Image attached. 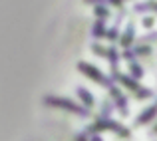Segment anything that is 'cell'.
<instances>
[{
  "label": "cell",
  "instance_id": "6da1fadb",
  "mask_svg": "<svg viewBox=\"0 0 157 141\" xmlns=\"http://www.w3.org/2000/svg\"><path fill=\"white\" fill-rule=\"evenodd\" d=\"M42 101H44V105H48V107H56V109L70 111V113H76V115H80V117H88V115H90L88 107L80 105V103L72 101V99H68V97H60V95H46Z\"/></svg>",
  "mask_w": 157,
  "mask_h": 141
},
{
  "label": "cell",
  "instance_id": "7a4b0ae2",
  "mask_svg": "<svg viewBox=\"0 0 157 141\" xmlns=\"http://www.w3.org/2000/svg\"><path fill=\"white\" fill-rule=\"evenodd\" d=\"M90 133H100V131H113L115 135H119L121 139H129L131 137V131L127 129V127L119 125L117 121H113V119L109 117H100L96 123H92V125L88 127Z\"/></svg>",
  "mask_w": 157,
  "mask_h": 141
},
{
  "label": "cell",
  "instance_id": "3957f363",
  "mask_svg": "<svg viewBox=\"0 0 157 141\" xmlns=\"http://www.w3.org/2000/svg\"><path fill=\"white\" fill-rule=\"evenodd\" d=\"M113 78L123 86V88L129 90V92L133 93L137 99H149L151 95H153V92H151L149 88H143V86H141V84H137V82H135V78H131V76H123V74L113 72Z\"/></svg>",
  "mask_w": 157,
  "mask_h": 141
},
{
  "label": "cell",
  "instance_id": "277c9868",
  "mask_svg": "<svg viewBox=\"0 0 157 141\" xmlns=\"http://www.w3.org/2000/svg\"><path fill=\"white\" fill-rule=\"evenodd\" d=\"M78 70H80V74H84L88 80L96 82V84H100V86H111V80H109V78H107L105 74H101L96 66L88 64V62H80V64H78Z\"/></svg>",
  "mask_w": 157,
  "mask_h": 141
},
{
  "label": "cell",
  "instance_id": "5b68a950",
  "mask_svg": "<svg viewBox=\"0 0 157 141\" xmlns=\"http://www.w3.org/2000/svg\"><path fill=\"white\" fill-rule=\"evenodd\" d=\"M109 95H111V99H113L115 107L119 109V113H123V115L129 113V109H127V99H125V95L119 92V88H115V86H109Z\"/></svg>",
  "mask_w": 157,
  "mask_h": 141
},
{
  "label": "cell",
  "instance_id": "8992f818",
  "mask_svg": "<svg viewBox=\"0 0 157 141\" xmlns=\"http://www.w3.org/2000/svg\"><path fill=\"white\" fill-rule=\"evenodd\" d=\"M155 115H157V101L153 103V105H149L145 111H141V113L135 117L133 125H135V127H139V125H147L149 121H153V119H155Z\"/></svg>",
  "mask_w": 157,
  "mask_h": 141
},
{
  "label": "cell",
  "instance_id": "52a82bcc",
  "mask_svg": "<svg viewBox=\"0 0 157 141\" xmlns=\"http://www.w3.org/2000/svg\"><path fill=\"white\" fill-rule=\"evenodd\" d=\"M76 93H78V97L82 99V105L84 107H88V109H92L94 105H96V99H94V95L88 92L86 88H82V86H78L76 88Z\"/></svg>",
  "mask_w": 157,
  "mask_h": 141
},
{
  "label": "cell",
  "instance_id": "ba28073f",
  "mask_svg": "<svg viewBox=\"0 0 157 141\" xmlns=\"http://www.w3.org/2000/svg\"><path fill=\"white\" fill-rule=\"evenodd\" d=\"M133 10H135V12H155V10H157V0H147V2L135 4Z\"/></svg>",
  "mask_w": 157,
  "mask_h": 141
},
{
  "label": "cell",
  "instance_id": "9c48e42d",
  "mask_svg": "<svg viewBox=\"0 0 157 141\" xmlns=\"http://www.w3.org/2000/svg\"><path fill=\"white\" fill-rule=\"evenodd\" d=\"M133 34H135V28H133V24H129V26H127V30H125V34H123L121 40H119L123 48H129L131 46V42H133Z\"/></svg>",
  "mask_w": 157,
  "mask_h": 141
},
{
  "label": "cell",
  "instance_id": "30bf717a",
  "mask_svg": "<svg viewBox=\"0 0 157 141\" xmlns=\"http://www.w3.org/2000/svg\"><path fill=\"white\" fill-rule=\"evenodd\" d=\"M92 36L94 38H104L105 36V26H104V20H98L92 28Z\"/></svg>",
  "mask_w": 157,
  "mask_h": 141
},
{
  "label": "cell",
  "instance_id": "8fae6325",
  "mask_svg": "<svg viewBox=\"0 0 157 141\" xmlns=\"http://www.w3.org/2000/svg\"><path fill=\"white\" fill-rule=\"evenodd\" d=\"M129 74H131V78H135V80H139V78L143 76V68L139 64H135L133 60L129 62Z\"/></svg>",
  "mask_w": 157,
  "mask_h": 141
},
{
  "label": "cell",
  "instance_id": "7c38bea8",
  "mask_svg": "<svg viewBox=\"0 0 157 141\" xmlns=\"http://www.w3.org/2000/svg\"><path fill=\"white\" fill-rule=\"evenodd\" d=\"M94 12H96L98 20H105L107 16H109V10L105 8V4H98V6H96V10H94Z\"/></svg>",
  "mask_w": 157,
  "mask_h": 141
},
{
  "label": "cell",
  "instance_id": "4fadbf2b",
  "mask_svg": "<svg viewBox=\"0 0 157 141\" xmlns=\"http://www.w3.org/2000/svg\"><path fill=\"white\" fill-rule=\"evenodd\" d=\"M111 109H113V103L109 99H104V103H101V117H107L111 113Z\"/></svg>",
  "mask_w": 157,
  "mask_h": 141
},
{
  "label": "cell",
  "instance_id": "5bb4252c",
  "mask_svg": "<svg viewBox=\"0 0 157 141\" xmlns=\"http://www.w3.org/2000/svg\"><path fill=\"white\" fill-rule=\"evenodd\" d=\"M151 42H157V32H151V34L139 38V44H151Z\"/></svg>",
  "mask_w": 157,
  "mask_h": 141
},
{
  "label": "cell",
  "instance_id": "9a60e30c",
  "mask_svg": "<svg viewBox=\"0 0 157 141\" xmlns=\"http://www.w3.org/2000/svg\"><path fill=\"white\" fill-rule=\"evenodd\" d=\"M149 54H151L149 46H137L135 48V56H149Z\"/></svg>",
  "mask_w": 157,
  "mask_h": 141
},
{
  "label": "cell",
  "instance_id": "2e32d148",
  "mask_svg": "<svg viewBox=\"0 0 157 141\" xmlns=\"http://www.w3.org/2000/svg\"><path fill=\"white\" fill-rule=\"evenodd\" d=\"M105 38H107V40H111V42H113V40L117 38V26H113V28H111L109 32H105Z\"/></svg>",
  "mask_w": 157,
  "mask_h": 141
},
{
  "label": "cell",
  "instance_id": "e0dca14e",
  "mask_svg": "<svg viewBox=\"0 0 157 141\" xmlns=\"http://www.w3.org/2000/svg\"><path fill=\"white\" fill-rule=\"evenodd\" d=\"M84 2L86 4H96V6H98V4H105L107 0H84Z\"/></svg>",
  "mask_w": 157,
  "mask_h": 141
},
{
  "label": "cell",
  "instance_id": "ac0fdd59",
  "mask_svg": "<svg viewBox=\"0 0 157 141\" xmlns=\"http://www.w3.org/2000/svg\"><path fill=\"white\" fill-rule=\"evenodd\" d=\"M74 141H90V137L86 133H80V135H76V139H74Z\"/></svg>",
  "mask_w": 157,
  "mask_h": 141
},
{
  "label": "cell",
  "instance_id": "d6986e66",
  "mask_svg": "<svg viewBox=\"0 0 157 141\" xmlns=\"http://www.w3.org/2000/svg\"><path fill=\"white\" fill-rule=\"evenodd\" d=\"M143 26H145V28H151V26H153V18H145V20H143Z\"/></svg>",
  "mask_w": 157,
  "mask_h": 141
},
{
  "label": "cell",
  "instance_id": "ffe728a7",
  "mask_svg": "<svg viewBox=\"0 0 157 141\" xmlns=\"http://www.w3.org/2000/svg\"><path fill=\"white\" fill-rule=\"evenodd\" d=\"M90 141H101L100 133H92V137H90Z\"/></svg>",
  "mask_w": 157,
  "mask_h": 141
},
{
  "label": "cell",
  "instance_id": "44dd1931",
  "mask_svg": "<svg viewBox=\"0 0 157 141\" xmlns=\"http://www.w3.org/2000/svg\"><path fill=\"white\" fill-rule=\"evenodd\" d=\"M111 4H113V6H121V0H109Z\"/></svg>",
  "mask_w": 157,
  "mask_h": 141
},
{
  "label": "cell",
  "instance_id": "7402d4cb",
  "mask_svg": "<svg viewBox=\"0 0 157 141\" xmlns=\"http://www.w3.org/2000/svg\"><path fill=\"white\" fill-rule=\"evenodd\" d=\"M151 133H157V123H155L153 127H151Z\"/></svg>",
  "mask_w": 157,
  "mask_h": 141
}]
</instances>
